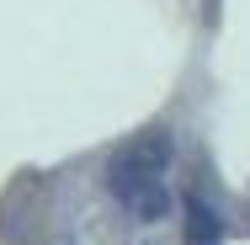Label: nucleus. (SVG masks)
Masks as SVG:
<instances>
[{
    "label": "nucleus",
    "mask_w": 250,
    "mask_h": 245,
    "mask_svg": "<svg viewBox=\"0 0 250 245\" xmlns=\"http://www.w3.org/2000/svg\"><path fill=\"white\" fill-rule=\"evenodd\" d=\"M165 155H170L165 139H144V144L123 149V155L106 165V187H112V197H117L133 219H144V224L165 219V208H170V192H165V181H160Z\"/></svg>",
    "instance_id": "f257e3e1"
},
{
    "label": "nucleus",
    "mask_w": 250,
    "mask_h": 245,
    "mask_svg": "<svg viewBox=\"0 0 250 245\" xmlns=\"http://www.w3.org/2000/svg\"><path fill=\"white\" fill-rule=\"evenodd\" d=\"M224 240V219L213 213V202L192 197L187 202V245H218Z\"/></svg>",
    "instance_id": "f03ea898"
}]
</instances>
